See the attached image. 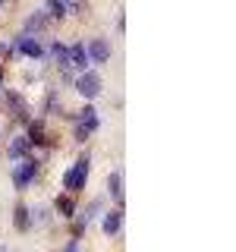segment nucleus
Here are the masks:
<instances>
[{
	"label": "nucleus",
	"instance_id": "1",
	"mask_svg": "<svg viewBox=\"0 0 236 252\" xmlns=\"http://www.w3.org/2000/svg\"><path fill=\"white\" fill-rule=\"evenodd\" d=\"M85 177H88V158H79L76 167H69L66 173H63V186L76 192V189L85 186Z\"/></svg>",
	"mask_w": 236,
	"mask_h": 252
},
{
	"label": "nucleus",
	"instance_id": "2",
	"mask_svg": "<svg viewBox=\"0 0 236 252\" xmlns=\"http://www.w3.org/2000/svg\"><path fill=\"white\" fill-rule=\"evenodd\" d=\"M98 129V114H94V107H82V114H79V126H76V142H85L91 136V132Z\"/></svg>",
	"mask_w": 236,
	"mask_h": 252
},
{
	"label": "nucleus",
	"instance_id": "3",
	"mask_svg": "<svg viewBox=\"0 0 236 252\" xmlns=\"http://www.w3.org/2000/svg\"><path fill=\"white\" fill-rule=\"evenodd\" d=\"M76 92L82 94V98H98V92H101L98 73H82V76L76 79Z\"/></svg>",
	"mask_w": 236,
	"mask_h": 252
},
{
	"label": "nucleus",
	"instance_id": "4",
	"mask_svg": "<svg viewBox=\"0 0 236 252\" xmlns=\"http://www.w3.org/2000/svg\"><path fill=\"white\" fill-rule=\"evenodd\" d=\"M13 51L16 54H22V57H41L44 54V47L38 38H31V35H19L16 38V44H13Z\"/></svg>",
	"mask_w": 236,
	"mask_h": 252
},
{
	"label": "nucleus",
	"instance_id": "5",
	"mask_svg": "<svg viewBox=\"0 0 236 252\" xmlns=\"http://www.w3.org/2000/svg\"><path fill=\"white\" fill-rule=\"evenodd\" d=\"M31 177H35V161H31V158H22V161L16 164V170H13V183L19 189H26L31 183Z\"/></svg>",
	"mask_w": 236,
	"mask_h": 252
},
{
	"label": "nucleus",
	"instance_id": "6",
	"mask_svg": "<svg viewBox=\"0 0 236 252\" xmlns=\"http://www.w3.org/2000/svg\"><path fill=\"white\" fill-rule=\"evenodd\" d=\"M85 54H88V57L94 60V63H104L107 57H110V44L104 41V38H94V41L85 47Z\"/></svg>",
	"mask_w": 236,
	"mask_h": 252
},
{
	"label": "nucleus",
	"instance_id": "7",
	"mask_svg": "<svg viewBox=\"0 0 236 252\" xmlns=\"http://www.w3.org/2000/svg\"><path fill=\"white\" fill-rule=\"evenodd\" d=\"M66 63L76 69H85V63H88V54H85V44H73L66 47Z\"/></svg>",
	"mask_w": 236,
	"mask_h": 252
},
{
	"label": "nucleus",
	"instance_id": "8",
	"mask_svg": "<svg viewBox=\"0 0 236 252\" xmlns=\"http://www.w3.org/2000/svg\"><path fill=\"white\" fill-rule=\"evenodd\" d=\"M69 10H76V0H47V10H44V13H51V16H57V19H63Z\"/></svg>",
	"mask_w": 236,
	"mask_h": 252
},
{
	"label": "nucleus",
	"instance_id": "9",
	"mask_svg": "<svg viewBox=\"0 0 236 252\" xmlns=\"http://www.w3.org/2000/svg\"><path fill=\"white\" fill-rule=\"evenodd\" d=\"M29 152H31V142H29V136H16L13 142H10V158H29Z\"/></svg>",
	"mask_w": 236,
	"mask_h": 252
},
{
	"label": "nucleus",
	"instance_id": "10",
	"mask_svg": "<svg viewBox=\"0 0 236 252\" xmlns=\"http://www.w3.org/2000/svg\"><path fill=\"white\" fill-rule=\"evenodd\" d=\"M117 230H120V211H110V215L104 218V233L114 236Z\"/></svg>",
	"mask_w": 236,
	"mask_h": 252
},
{
	"label": "nucleus",
	"instance_id": "11",
	"mask_svg": "<svg viewBox=\"0 0 236 252\" xmlns=\"http://www.w3.org/2000/svg\"><path fill=\"white\" fill-rule=\"evenodd\" d=\"M110 195L117 202H123V186H120V173H110Z\"/></svg>",
	"mask_w": 236,
	"mask_h": 252
},
{
	"label": "nucleus",
	"instance_id": "12",
	"mask_svg": "<svg viewBox=\"0 0 236 252\" xmlns=\"http://www.w3.org/2000/svg\"><path fill=\"white\" fill-rule=\"evenodd\" d=\"M44 19H47V13H35V16L29 19V26H26V35H31V32H38V29H44V26H41Z\"/></svg>",
	"mask_w": 236,
	"mask_h": 252
},
{
	"label": "nucleus",
	"instance_id": "13",
	"mask_svg": "<svg viewBox=\"0 0 236 252\" xmlns=\"http://www.w3.org/2000/svg\"><path fill=\"white\" fill-rule=\"evenodd\" d=\"M51 57L57 63H63V69L69 66V63H66V47H63V44H51Z\"/></svg>",
	"mask_w": 236,
	"mask_h": 252
},
{
	"label": "nucleus",
	"instance_id": "14",
	"mask_svg": "<svg viewBox=\"0 0 236 252\" xmlns=\"http://www.w3.org/2000/svg\"><path fill=\"white\" fill-rule=\"evenodd\" d=\"M16 227L29 230V208H16Z\"/></svg>",
	"mask_w": 236,
	"mask_h": 252
},
{
	"label": "nucleus",
	"instance_id": "15",
	"mask_svg": "<svg viewBox=\"0 0 236 252\" xmlns=\"http://www.w3.org/2000/svg\"><path fill=\"white\" fill-rule=\"evenodd\" d=\"M57 202H60V205H57V208L63 211V215H73V211H76V205H73V202H69V199H57Z\"/></svg>",
	"mask_w": 236,
	"mask_h": 252
},
{
	"label": "nucleus",
	"instance_id": "16",
	"mask_svg": "<svg viewBox=\"0 0 236 252\" xmlns=\"http://www.w3.org/2000/svg\"><path fill=\"white\" fill-rule=\"evenodd\" d=\"M29 142H44V136H41V129H38V126H31V132H29Z\"/></svg>",
	"mask_w": 236,
	"mask_h": 252
},
{
	"label": "nucleus",
	"instance_id": "17",
	"mask_svg": "<svg viewBox=\"0 0 236 252\" xmlns=\"http://www.w3.org/2000/svg\"><path fill=\"white\" fill-rule=\"evenodd\" d=\"M63 252H79V243L73 240V243H69V246H66V249H63Z\"/></svg>",
	"mask_w": 236,
	"mask_h": 252
},
{
	"label": "nucleus",
	"instance_id": "18",
	"mask_svg": "<svg viewBox=\"0 0 236 252\" xmlns=\"http://www.w3.org/2000/svg\"><path fill=\"white\" fill-rule=\"evenodd\" d=\"M3 54H6V44H3V41H0V57H3Z\"/></svg>",
	"mask_w": 236,
	"mask_h": 252
},
{
	"label": "nucleus",
	"instance_id": "19",
	"mask_svg": "<svg viewBox=\"0 0 236 252\" xmlns=\"http://www.w3.org/2000/svg\"><path fill=\"white\" fill-rule=\"evenodd\" d=\"M0 82H3V73H0Z\"/></svg>",
	"mask_w": 236,
	"mask_h": 252
},
{
	"label": "nucleus",
	"instance_id": "20",
	"mask_svg": "<svg viewBox=\"0 0 236 252\" xmlns=\"http://www.w3.org/2000/svg\"><path fill=\"white\" fill-rule=\"evenodd\" d=\"M0 3H3V0H0Z\"/></svg>",
	"mask_w": 236,
	"mask_h": 252
}]
</instances>
